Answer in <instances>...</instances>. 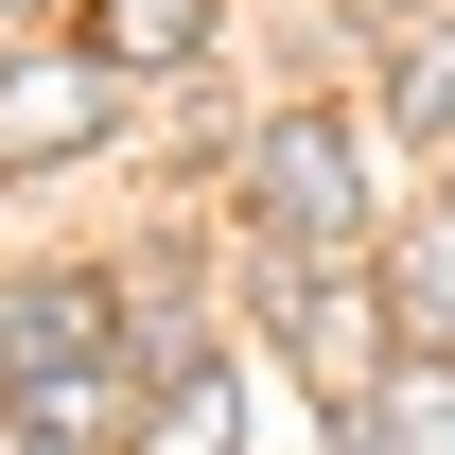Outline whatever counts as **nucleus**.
<instances>
[{
    "instance_id": "1",
    "label": "nucleus",
    "mask_w": 455,
    "mask_h": 455,
    "mask_svg": "<svg viewBox=\"0 0 455 455\" xmlns=\"http://www.w3.org/2000/svg\"><path fill=\"white\" fill-rule=\"evenodd\" d=\"M263 315H281V350H298L333 403H368V368H386V281H368L350 245H333V263L281 245V263H263Z\"/></svg>"
},
{
    "instance_id": "2",
    "label": "nucleus",
    "mask_w": 455,
    "mask_h": 455,
    "mask_svg": "<svg viewBox=\"0 0 455 455\" xmlns=\"http://www.w3.org/2000/svg\"><path fill=\"white\" fill-rule=\"evenodd\" d=\"M263 211H281V245H298V263H333V245H350V211H368V158H350V123H333V106L263 123Z\"/></svg>"
},
{
    "instance_id": "3",
    "label": "nucleus",
    "mask_w": 455,
    "mask_h": 455,
    "mask_svg": "<svg viewBox=\"0 0 455 455\" xmlns=\"http://www.w3.org/2000/svg\"><path fill=\"white\" fill-rule=\"evenodd\" d=\"M70 140H106V70L18 53V70H0V158H70Z\"/></svg>"
},
{
    "instance_id": "4",
    "label": "nucleus",
    "mask_w": 455,
    "mask_h": 455,
    "mask_svg": "<svg viewBox=\"0 0 455 455\" xmlns=\"http://www.w3.org/2000/svg\"><path fill=\"white\" fill-rule=\"evenodd\" d=\"M88 350H123L106 333V281H18L0 298V368H88Z\"/></svg>"
},
{
    "instance_id": "5",
    "label": "nucleus",
    "mask_w": 455,
    "mask_h": 455,
    "mask_svg": "<svg viewBox=\"0 0 455 455\" xmlns=\"http://www.w3.org/2000/svg\"><path fill=\"white\" fill-rule=\"evenodd\" d=\"M123 455H245V403H228V368H175L158 403H140V438Z\"/></svg>"
},
{
    "instance_id": "6",
    "label": "nucleus",
    "mask_w": 455,
    "mask_h": 455,
    "mask_svg": "<svg viewBox=\"0 0 455 455\" xmlns=\"http://www.w3.org/2000/svg\"><path fill=\"white\" fill-rule=\"evenodd\" d=\"M193 36H211V0H106V53L123 70H175Z\"/></svg>"
},
{
    "instance_id": "7",
    "label": "nucleus",
    "mask_w": 455,
    "mask_h": 455,
    "mask_svg": "<svg viewBox=\"0 0 455 455\" xmlns=\"http://www.w3.org/2000/svg\"><path fill=\"white\" fill-rule=\"evenodd\" d=\"M386 315H420V333L455 350V211L420 228V245H403V281H386Z\"/></svg>"
},
{
    "instance_id": "8",
    "label": "nucleus",
    "mask_w": 455,
    "mask_h": 455,
    "mask_svg": "<svg viewBox=\"0 0 455 455\" xmlns=\"http://www.w3.org/2000/svg\"><path fill=\"white\" fill-rule=\"evenodd\" d=\"M386 420H403V455H455V368H403Z\"/></svg>"
},
{
    "instance_id": "9",
    "label": "nucleus",
    "mask_w": 455,
    "mask_h": 455,
    "mask_svg": "<svg viewBox=\"0 0 455 455\" xmlns=\"http://www.w3.org/2000/svg\"><path fill=\"white\" fill-rule=\"evenodd\" d=\"M403 18H420V0H403Z\"/></svg>"
}]
</instances>
